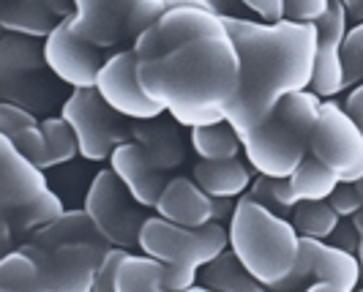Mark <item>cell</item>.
<instances>
[{"label": "cell", "instance_id": "obj_1", "mask_svg": "<svg viewBox=\"0 0 363 292\" xmlns=\"http://www.w3.org/2000/svg\"><path fill=\"white\" fill-rule=\"evenodd\" d=\"M240 55V88L227 110L238 137L268 120L284 96L311 88L317 63V25L292 19L224 17Z\"/></svg>", "mask_w": 363, "mask_h": 292}, {"label": "cell", "instance_id": "obj_2", "mask_svg": "<svg viewBox=\"0 0 363 292\" xmlns=\"http://www.w3.org/2000/svg\"><path fill=\"white\" fill-rule=\"evenodd\" d=\"M145 93L181 126L227 120L240 88V55L230 30L200 33L137 57Z\"/></svg>", "mask_w": 363, "mask_h": 292}, {"label": "cell", "instance_id": "obj_3", "mask_svg": "<svg viewBox=\"0 0 363 292\" xmlns=\"http://www.w3.org/2000/svg\"><path fill=\"white\" fill-rule=\"evenodd\" d=\"M227 232L230 249L249 268V274L265 284V290L276 287L292 271L301 246V232L292 221L271 210L268 205L257 202L252 194L235 202Z\"/></svg>", "mask_w": 363, "mask_h": 292}, {"label": "cell", "instance_id": "obj_4", "mask_svg": "<svg viewBox=\"0 0 363 292\" xmlns=\"http://www.w3.org/2000/svg\"><path fill=\"white\" fill-rule=\"evenodd\" d=\"M0 169L3 224H9L19 237L33 235L66 210L60 197L50 189L44 169L33 164L6 134H0Z\"/></svg>", "mask_w": 363, "mask_h": 292}, {"label": "cell", "instance_id": "obj_5", "mask_svg": "<svg viewBox=\"0 0 363 292\" xmlns=\"http://www.w3.org/2000/svg\"><path fill=\"white\" fill-rule=\"evenodd\" d=\"M230 246V232L221 221H211L205 227H183L164 216H147L140 232V249L162 262L205 268Z\"/></svg>", "mask_w": 363, "mask_h": 292}, {"label": "cell", "instance_id": "obj_6", "mask_svg": "<svg viewBox=\"0 0 363 292\" xmlns=\"http://www.w3.org/2000/svg\"><path fill=\"white\" fill-rule=\"evenodd\" d=\"M60 115L72 123L79 140V156L88 162H107L115 147L131 140V118L109 107L96 88H74Z\"/></svg>", "mask_w": 363, "mask_h": 292}, {"label": "cell", "instance_id": "obj_7", "mask_svg": "<svg viewBox=\"0 0 363 292\" xmlns=\"http://www.w3.org/2000/svg\"><path fill=\"white\" fill-rule=\"evenodd\" d=\"M85 210L91 213L99 232L112 246H123V249L140 246V232L147 221L145 205L128 191L126 183L118 178L112 167L101 169L93 178L85 197Z\"/></svg>", "mask_w": 363, "mask_h": 292}, {"label": "cell", "instance_id": "obj_8", "mask_svg": "<svg viewBox=\"0 0 363 292\" xmlns=\"http://www.w3.org/2000/svg\"><path fill=\"white\" fill-rule=\"evenodd\" d=\"M311 156L342 183L363 178V126L336 101H323L317 126L311 131Z\"/></svg>", "mask_w": 363, "mask_h": 292}, {"label": "cell", "instance_id": "obj_9", "mask_svg": "<svg viewBox=\"0 0 363 292\" xmlns=\"http://www.w3.org/2000/svg\"><path fill=\"white\" fill-rule=\"evenodd\" d=\"M112 243H57V246H41L36 240L19 243L28 254L38 262L41 271V287L38 290H74L85 292L96 287V271L99 259Z\"/></svg>", "mask_w": 363, "mask_h": 292}, {"label": "cell", "instance_id": "obj_10", "mask_svg": "<svg viewBox=\"0 0 363 292\" xmlns=\"http://www.w3.org/2000/svg\"><path fill=\"white\" fill-rule=\"evenodd\" d=\"M240 142L249 164L271 178H290L311 153V137L287 123L276 110L268 120L240 134Z\"/></svg>", "mask_w": 363, "mask_h": 292}, {"label": "cell", "instance_id": "obj_11", "mask_svg": "<svg viewBox=\"0 0 363 292\" xmlns=\"http://www.w3.org/2000/svg\"><path fill=\"white\" fill-rule=\"evenodd\" d=\"M44 52H47L50 72L72 88H96L99 72L107 63L101 55V47L77 36L69 19H63L52 33L44 38Z\"/></svg>", "mask_w": 363, "mask_h": 292}, {"label": "cell", "instance_id": "obj_12", "mask_svg": "<svg viewBox=\"0 0 363 292\" xmlns=\"http://www.w3.org/2000/svg\"><path fill=\"white\" fill-rule=\"evenodd\" d=\"M96 91L107 99L109 107H115L121 115H126L131 120H147V118L164 115V107L147 96L143 82H140L134 50H123V52H115L107 57V63L99 72Z\"/></svg>", "mask_w": 363, "mask_h": 292}, {"label": "cell", "instance_id": "obj_13", "mask_svg": "<svg viewBox=\"0 0 363 292\" xmlns=\"http://www.w3.org/2000/svg\"><path fill=\"white\" fill-rule=\"evenodd\" d=\"M347 9L342 0H330L328 11L317 19V63L311 91L323 99H333L345 91V66H342V44L347 36Z\"/></svg>", "mask_w": 363, "mask_h": 292}, {"label": "cell", "instance_id": "obj_14", "mask_svg": "<svg viewBox=\"0 0 363 292\" xmlns=\"http://www.w3.org/2000/svg\"><path fill=\"white\" fill-rule=\"evenodd\" d=\"M74 17L69 19L77 36L101 50H112L131 38V9L134 0H74Z\"/></svg>", "mask_w": 363, "mask_h": 292}, {"label": "cell", "instance_id": "obj_15", "mask_svg": "<svg viewBox=\"0 0 363 292\" xmlns=\"http://www.w3.org/2000/svg\"><path fill=\"white\" fill-rule=\"evenodd\" d=\"M167 115V112H164ZM147 118V120H131V140L145 150V156L153 162L156 169H175L186 162V150L191 142H186L181 123L169 118Z\"/></svg>", "mask_w": 363, "mask_h": 292}, {"label": "cell", "instance_id": "obj_16", "mask_svg": "<svg viewBox=\"0 0 363 292\" xmlns=\"http://www.w3.org/2000/svg\"><path fill=\"white\" fill-rule=\"evenodd\" d=\"M109 167L118 172V178L126 183V189L143 202L145 208H156L164 186L169 178H164L162 169H156L153 162L145 156V150L134 140L121 142L109 156Z\"/></svg>", "mask_w": 363, "mask_h": 292}, {"label": "cell", "instance_id": "obj_17", "mask_svg": "<svg viewBox=\"0 0 363 292\" xmlns=\"http://www.w3.org/2000/svg\"><path fill=\"white\" fill-rule=\"evenodd\" d=\"M156 213L183 227H205L213 221V197L191 178H169Z\"/></svg>", "mask_w": 363, "mask_h": 292}, {"label": "cell", "instance_id": "obj_18", "mask_svg": "<svg viewBox=\"0 0 363 292\" xmlns=\"http://www.w3.org/2000/svg\"><path fill=\"white\" fill-rule=\"evenodd\" d=\"M361 257L336 243H323L309 292H350L361 284Z\"/></svg>", "mask_w": 363, "mask_h": 292}, {"label": "cell", "instance_id": "obj_19", "mask_svg": "<svg viewBox=\"0 0 363 292\" xmlns=\"http://www.w3.org/2000/svg\"><path fill=\"white\" fill-rule=\"evenodd\" d=\"M47 72H0V93L3 101H14L30 112H44L52 107L55 88L47 79Z\"/></svg>", "mask_w": 363, "mask_h": 292}, {"label": "cell", "instance_id": "obj_20", "mask_svg": "<svg viewBox=\"0 0 363 292\" xmlns=\"http://www.w3.org/2000/svg\"><path fill=\"white\" fill-rule=\"evenodd\" d=\"M63 19L47 6V0H6L0 11L3 30L22 36L47 38Z\"/></svg>", "mask_w": 363, "mask_h": 292}, {"label": "cell", "instance_id": "obj_21", "mask_svg": "<svg viewBox=\"0 0 363 292\" xmlns=\"http://www.w3.org/2000/svg\"><path fill=\"white\" fill-rule=\"evenodd\" d=\"M194 181L211 197H243L252 189V167L243 164L240 159H227V162H205L194 167Z\"/></svg>", "mask_w": 363, "mask_h": 292}, {"label": "cell", "instance_id": "obj_22", "mask_svg": "<svg viewBox=\"0 0 363 292\" xmlns=\"http://www.w3.org/2000/svg\"><path fill=\"white\" fill-rule=\"evenodd\" d=\"M30 240H36L41 246H57V243H74V240H82V243H109L107 237L99 232L96 221L91 219V213L85 208L82 210H63L47 227L36 230L30 235Z\"/></svg>", "mask_w": 363, "mask_h": 292}, {"label": "cell", "instance_id": "obj_23", "mask_svg": "<svg viewBox=\"0 0 363 292\" xmlns=\"http://www.w3.org/2000/svg\"><path fill=\"white\" fill-rule=\"evenodd\" d=\"M200 284L205 290H243V292H257L265 290L262 281H257L255 276L249 274V268L238 259V254L227 246L216 259H211L200 274Z\"/></svg>", "mask_w": 363, "mask_h": 292}, {"label": "cell", "instance_id": "obj_24", "mask_svg": "<svg viewBox=\"0 0 363 292\" xmlns=\"http://www.w3.org/2000/svg\"><path fill=\"white\" fill-rule=\"evenodd\" d=\"M191 150L205 159V162H227V159H238L240 156V137H238L235 126L230 120H218V123H208V126H194L189 134Z\"/></svg>", "mask_w": 363, "mask_h": 292}, {"label": "cell", "instance_id": "obj_25", "mask_svg": "<svg viewBox=\"0 0 363 292\" xmlns=\"http://www.w3.org/2000/svg\"><path fill=\"white\" fill-rule=\"evenodd\" d=\"M41 41L44 38L3 30V38H0V72H44V69H50Z\"/></svg>", "mask_w": 363, "mask_h": 292}, {"label": "cell", "instance_id": "obj_26", "mask_svg": "<svg viewBox=\"0 0 363 292\" xmlns=\"http://www.w3.org/2000/svg\"><path fill=\"white\" fill-rule=\"evenodd\" d=\"M164 268L167 262L156 259L150 254H131L128 252L121 271H118V279H115V290L118 292H131V290H153L162 292V281H164Z\"/></svg>", "mask_w": 363, "mask_h": 292}, {"label": "cell", "instance_id": "obj_27", "mask_svg": "<svg viewBox=\"0 0 363 292\" xmlns=\"http://www.w3.org/2000/svg\"><path fill=\"white\" fill-rule=\"evenodd\" d=\"M292 181V189H295V194H298V202L303 200H328L333 191H336V186H339V178L328 169L320 159H314V156H306L298 169L290 175Z\"/></svg>", "mask_w": 363, "mask_h": 292}, {"label": "cell", "instance_id": "obj_28", "mask_svg": "<svg viewBox=\"0 0 363 292\" xmlns=\"http://www.w3.org/2000/svg\"><path fill=\"white\" fill-rule=\"evenodd\" d=\"M339 213L336 208L325 200H303L292 208V224L301 235H311V237H325L333 235V230L339 227Z\"/></svg>", "mask_w": 363, "mask_h": 292}, {"label": "cell", "instance_id": "obj_29", "mask_svg": "<svg viewBox=\"0 0 363 292\" xmlns=\"http://www.w3.org/2000/svg\"><path fill=\"white\" fill-rule=\"evenodd\" d=\"M41 287V271L38 262L25 249H14L3 254L0 262V290H38Z\"/></svg>", "mask_w": 363, "mask_h": 292}, {"label": "cell", "instance_id": "obj_30", "mask_svg": "<svg viewBox=\"0 0 363 292\" xmlns=\"http://www.w3.org/2000/svg\"><path fill=\"white\" fill-rule=\"evenodd\" d=\"M41 128H44V137H47V145H50V167L69 164L74 156L79 153V140L74 134L72 123L63 115L44 118Z\"/></svg>", "mask_w": 363, "mask_h": 292}, {"label": "cell", "instance_id": "obj_31", "mask_svg": "<svg viewBox=\"0 0 363 292\" xmlns=\"http://www.w3.org/2000/svg\"><path fill=\"white\" fill-rule=\"evenodd\" d=\"M323 243L325 240H320V237L301 235V246H298V257H295L292 271L271 290H301V287H309L311 281H314V268H317V257L323 252Z\"/></svg>", "mask_w": 363, "mask_h": 292}, {"label": "cell", "instance_id": "obj_32", "mask_svg": "<svg viewBox=\"0 0 363 292\" xmlns=\"http://www.w3.org/2000/svg\"><path fill=\"white\" fill-rule=\"evenodd\" d=\"M342 66H345V91L363 82V22L347 28L342 44Z\"/></svg>", "mask_w": 363, "mask_h": 292}, {"label": "cell", "instance_id": "obj_33", "mask_svg": "<svg viewBox=\"0 0 363 292\" xmlns=\"http://www.w3.org/2000/svg\"><path fill=\"white\" fill-rule=\"evenodd\" d=\"M6 137H11V142H14L33 164H38L41 169H50V145H47V137H44L41 123L22 128L17 134H6Z\"/></svg>", "mask_w": 363, "mask_h": 292}, {"label": "cell", "instance_id": "obj_34", "mask_svg": "<svg viewBox=\"0 0 363 292\" xmlns=\"http://www.w3.org/2000/svg\"><path fill=\"white\" fill-rule=\"evenodd\" d=\"M131 249H123V246H109L107 252L99 259V271H96V287L93 290H115V279H118V271L123 265V259Z\"/></svg>", "mask_w": 363, "mask_h": 292}, {"label": "cell", "instance_id": "obj_35", "mask_svg": "<svg viewBox=\"0 0 363 292\" xmlns=\"http://www.w3.org/2000/svg\"><path fill=\"white\" fill-rule=\"evenodd\" d=\"M36 123H41L36 118V112L25 110L14 101H3L0 104V134H17L22 128L36 126Z\"/></svg>", "mask_w": 363, "mask_h": 292}, {"label": "cell", "instance_id": "obj_36", "mask_svg": "<svg viewBox=\"0 0 363 292\" xmlns=\"http://www.w3.org/2000/svg\"><path fill=\"white\" fill-rule=\"evenodd\" d=\"M330 0H281V14L292 22H317L328 11Z\"/></svg>", "mask_w": 363, "mask_h": 292}, {"label": "cell", "instance_id": "obj_37", "mask_svg": "<svg viewBox=\"0 0 363 292\" xmlns=\"http://www.w3.org/2000/svg\"><path fill=\"white\" fill-rule=\"evenodd\" d=\"M328 202L336 208L339 216H347V219L355 216L358 210H363V194L358 191L355 183H339L336 191L328 197Z\"/></svg>", "mask_w": 363, "mask_h": 292}, {"label": "cell", "instance_id": "obj_38", "mask_svg": "<svg viewBox=\"0 0 363 292\" xmlns=\"http://www.w3.org/2000/svg\"><path fill=\"white\" fill-rule=\"evenodd\" d=\"M197 268L191 265H175V262H167L164 268V281H162V290H194L197 287Z\"/></svg>", "mask_w": 363, "mask_h": 292}, {"label": "cell", "instance_id": "obj_39", "mask_svg": "<svg viewBox=\"0 0 363 292\" xmlns=\"http://www.w3.org/2000/svg\"><path fill=\"white\" fill-rule=\"evenodd\" d=\"M273 200H276V210L279 213H290L298 205V194L292 189L290 178H273Z\"/></svg>", "mask_w": 363, "mask_h": 292}, {"label": "cell", "instance_id": "obj_40", "mask_svg": "<svg viewBox=\"0 0 363 292\" xmlns=\"http://www.w3.org/2000/svg\"><path fill=\"white\" fill-rule=\"evenodd\" d=\"M243 6L265 22H276V19L284 17L281 14V0H243Z\"/></svg>", "mask_w": 363, "mask_h": 292}, {"label": "cell", "instance_id": "obj_41", "mask_svg": "<svg viewBox=\"0 0 363 292\" xmlns=\"http://www.w3.org/2000/svg\"><path fill=\"white\" fill-rule=\"evenodd\" d=\"M333 243H336V246H342V249H350V252H358L361 232H358L355 221H352V224H342V221H339V227L333 230Z\"/></svg>", "mask_w": 363, "mask_h": 292}, {"label": "cell", "instance_id": "obj_42", "mask_svg": "<svg viewBox=\"0 0 363 292\" xmlns=\"http://www.w3.org/2000/svg\"><path fill=\"white\" fill-rule=\"evenodd\" d=\"M345 110L358 120L363 126V82L361 85H355L352 91H350V96H347V104H345Z\"/></svg>", "mask_w": 363, "mask_h": 292}, {"label": "cell", "instance_id": "obj_43", "mask_svg": "<svg viewBox=\"0 0 363 292\" xmlns=\"http://www.w3.org/2000/svg\"><path fill=\"white\" fill-rule=\"evenodd\" d=\"M213 6H216V11L221 17H243L240 14L243 0H213Z\"/></svg>", "mask_w": 363, "mask_h": 292}, {"label": "cell", "instance_id": "obj_44", "mask_svg": "<svg viewBox=\"0 0 363 292\" xmlns=\"http://www.w3.org/2000/svg\"><path fill=\"white\" fill-rule=\"evenodd\" d=\"M47 6H50L60 19H72L74 9H77V6H74V0H47Z\"/></svg>", "mask_w": 363, "mask_h": 292}, {"label": "cell", "instance_id": "obj_45", "mask_svg": "<svg viewBox=\"0 0 363 292\" xmlns=\"http://www.w3.org/2000/svg\"><path fill=\"white\" fill-rule=\"evenodd\" d=\"M350 17H363V0H342Z\"/></svg>", "mask_w": 363, "mask_h": 292}, {"label": "cell", "instance_id": "obj_46", "mask_svg": "<svg viewBox=\"0 0 363 292\" xmlns=\"http://www.w3.org/2000/svg\"><path fill=\"white\" fill-rule=\"evenodd\" d=\"M355 186H358V191H361V194H363V178H361V181H358V183H355Z\"/></svg>", "mask_w": 363, "mask_h": 292}]
</instances>
